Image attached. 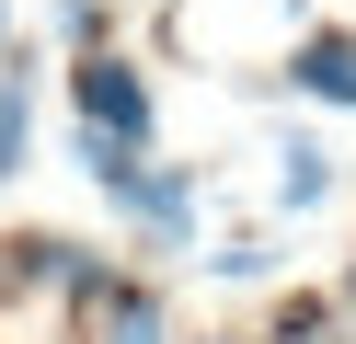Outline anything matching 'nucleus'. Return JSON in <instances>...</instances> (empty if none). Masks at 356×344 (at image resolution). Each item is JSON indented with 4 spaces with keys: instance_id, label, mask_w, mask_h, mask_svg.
I'll use <instances>...</instances> for the list:
<instances>
[{
    "instance_id": "obj_1",
    "label": "nucleus",
    "mask_w": 356,
    "mask_h": 344,
    "mask_svg": "<svg viewBox=\"0 0 356 344\" xmlns=\"http://www.w3.org/2000/svg\"><path fill=\"white\" fill-rule=\"evenodd\" d=\"M70 104H81V126H104V138H127V149H149V81L127 58H81L70 69Z\"/></svg>"
},
{
    "instance_id": "obj_2",
    "label": "nucleus",
    "mask_w": 356,
    "mask_h": 344,
    "mask_svg": "<svg viewBox=\"0 0 356 344\" xmlns=\"http://www.w3.org/2000/svg\"><path fill=\"white\" fill-rule=\"evenodd\" d=\"M104 195H115V206H127V218H138L161 252H184V241H195V183H184V172H149V161H127Z\"/></svg>"
},
{
    "instance_id": "obj_3",
    "label": "nucleus",
    "mask_w": 356,
    "mask_h": 344,
    "mask_svg": "<svg viewBox=\"0 0 356 344\" xmlns=\"http://www.w3.org/2000/svg\"><path fill=\"white\" fill-rule=\"evenodd\" d=\"M92 344H172V310H161V287H104L92 298Z\"/></svg>"
},
{
    "instance_id": "obj_4",
    "label": "nucleus",
    "mask_w": 356,
    "mask_h": 344,
    "mask_svg": "<svg viewBox=\"0 0 356 344\" xmlns=\"http://www.w3.org/2000/svg\"><path fill=\"white\" fill-rule=\"evenodd\" d=\"M287 81H299L310 104H356V35H299Z\"/></svg>"
},
{
    "instance_id": "obj_5",
    "label": "nucleus",
    "mask_w": 356,
    "mask_h": 344,
    "mask_svg": "<svg viewBox=\"0 0 356 344\" xmlns=\"http://www.w3.org/2000/svg\"><path fill=\"white\" fill-rule=\"evenodd\" d=\"M24 161H35V69L12 58V69H0V183L24 172Z\"/></svg>"
},
{
    "instance_id": "obj_6",
    "label": "nucleus",
    "mask_w": 356,
    "mask_h": 344,
    "mask_svg": "<svg viewBox=\"0 0 356 344\" xmlns=\"http://www.w3.org/2000/svg\"><path fill=\"white\" fill-rule=\"evenodd\" d=\"M322 195H333V161L310 149V138H287L276 149V206H322Z\"/></svg>"
},
{
    "instance_id": "obj_7",
    "label": "nucleus",
    "mask_w": 356,
    "mask_h": 344,
    "mask_svg": "<svg viewBox=\"0 0 356 344\" xmlns=\"http://www.w3.org/2000/svg\"><path fill=\"white\" fill-rule=\"evenodd\" d=\"M207 264H218V275H264V264H276V241H264V229H230Z\"/></svg>"
},
{
    "instance_id": "obj_8",
    "label": "nucleus",
    "mask_w": 356,
    "mask_h": 344,
    "mask_svg": "<svg viewBox=\"0 0 356 344\" xmlns=\"http://www.w3.org/2000/svg\"><path fill=\"white\" fill-rule=\"evenodd\" d=\"M58 35H81V46H92V35H104V0H58Z\"/></svg>"
},
{
    "instance_id": "obj_9",
    "label": "nucleus",
    "mask_w": 356,
    "mask_h": 344,
    "mask_svg": "<svg viewBox=\"0 0 356 344\" xmlns=\"http://www.w3.org/2000/svg\"><path fill=\"white\" fill-rule=\"evenodd\" d=\"M0 35H12V0H0Z\"/></svg>"
}]
</instances>
